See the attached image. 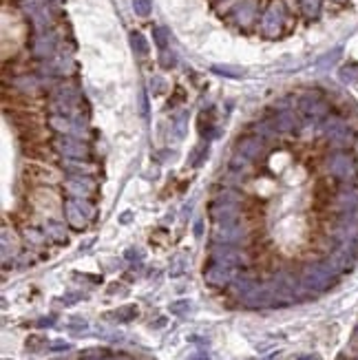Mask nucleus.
Wrapping results in <instances>:
<instances>
[{
    "label": "nucleus",
    "mask_w": 358,
    "mask_h": 360,
    "mask_svg": "<svg viewBox=\"0 0 358 360\" xmlns=\"http://www.w3.org/2000/svg\"><path fill=\"white\" fill-rule=\"evenodd\" d=\"M133 47H135L137 51H140L142 55L148 51V44H146V40H144V35L142 33H133Z\"/></svg>",
    "instance_id": "1"
},
{
    "label": "nucleus",
    "mask_w": 358,
    "mask_h": 360,
    "mask_svg": "<svg viewBox=\"0 0 358 360\" xmlns=\"http://www.w3.org/2000/svg\"><path fill=\"white\" fill-rule=\"evenodd\" d=\"M133 4H135V11L140 13V16H148V11H151L148 0H133Z\"/></svg>",
    "instance_id": "2"
},
{
    "label": "nucleus",
    "mask_w": 358,
    "mask_h": 360,
    "mask_svg": "<svg viewBox=\"0 0 358 360\" xmlns=\"http://www.w3.org/2000/svg\"><path fill=\"white\" fill-rule=\"evenodd\" d=\"M341 78H343V80H354V78H358V66H345V69L341 71Z\"/></svg>",
    "instance_id": "3"
},
{
    "label": "nucleus",
    "mask_w": 358,
    "mask_h": 360,
    "mask_svg": "<svg viewBox=\"0 0 358 360\" xmlns=\"http://www.w3.org/2000/svg\"><path fill=\"white\" fill-rule=\"evenodd\" d=\"M319 2H321V0H303L305 11H308V13H314L316 9H319Z\"/></svg>",
    "instance_id": "4"
},
{
    "label": "nucleus",
    "mask_w": 358,
    "mask_h": 360,
    "mask_svg": "<svg viewBox=\"0 0 358 360\" xmlns=\"http://www.w3.org/2000/svg\"><path fill=\"white\" fill-rule=\"evenodd\" d=\"M155 38H157V44H160V47L166 44V31H164V29H155Z\"/></svg>",
    "instance_id": "5"
}]
</instances>
